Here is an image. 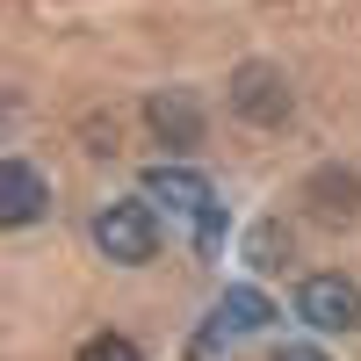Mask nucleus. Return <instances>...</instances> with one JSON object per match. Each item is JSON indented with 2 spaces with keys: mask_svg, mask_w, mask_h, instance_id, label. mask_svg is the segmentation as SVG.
<instances>
[{
  "mask_svg": "<svg viewBox=\"0 0 361 361\" xmlns=\"http://www.w3.org/2000/svg\"><path fill=\"white\" fill-rule=\"evenodd\" d=\"M275 361H325V354H318V347H282Z\"/></svg>",
  "mask_w": 361,
  "mask_h": 361,
  "instance_id": "11",
  "label": "nucleus"
},
{
  "mask_svg": "<svg viewBox=\"0 0 361 361\" xmlns=\"http://www.w3.org/2000/svg\"><path fill=\"white\" fill-rule=\"evenodd\" d=\"M246 253H253V267H282L289 260V224H260L246 238Z\"/></svg>",
  "mask_w": 361,
  "mask_h": 361,
  "instance_id": "9",
  "label": "nucleus"
},
{
  "mask_svg": "<svg viewBox=\"0 0 361 361\" xmlns=\"http://www.w3.org/2000/svg\"><path fill=\"white\" fill-rule=\"evenodd\" d=\"M231 109L246 123H289V80L275 66H238L231 73Z\"/></svg>",
  "mask_w": 361,
  "mask_h": 361,
  "instance_id": "4",
  "label": "nucleus"
},
{
  "mask_svg": "<svg viewBox=\"0 0 361 361\" xmlns=\"http://www.w3.org/2000/svg\"><path fill=\"white\" fill-rule=\"evenodd\" d=\"M145 123H152V137L173 145V152H195L202 145V109H195V94H180V87H159V94L145 102Z\"/></svg>",
  "mask_w": 361,
  "mask_h": 361,
  "instance_id": "5",
  "label": "nucleus"
},
{
  "mask_svg": "<svg viewBox=\"0 0 361 361\" xmlns=\"http://www.w3.org/2000/svg\"><path fill=\"white\" fill-rule=\"evenodd\" d=\"M44 180H37V166L29 159H8L0 166V224H37L44 217Z\"/></svg>",
  "mask_w": 361,
  "mask_h": 361,
  "instance_id": "6",
  "label": "nucleus"
},
{
  "mask_svg": "<svg viewBox=\"0 0 361 361\" xmlns=\"http://www.w3.org/2000/svg\"><path fill=\"white\" fill-rule=\"evenodd\" d=\"M94 246L116 267H145L159 253V217H152V195H116L94 209Z\"/></svg>",
  "mask_w": 361,
  "mask_h": 361,
  "instance_id": "1",
  "label": "nucleus"
},
{
  "mask_svg": "<svg viewBox=\"0 0 361 361\" xmlns=\"http://www.w3.org/2000/svg\"><path fill=\"white\" fill-rule=\"evenodd\" d=\"M145 195L166 202V209H180V217H195L202 246H217L224 217H217V195H209V180H202L195 166H145Z\"/></svg>",
  "mask_w": 361,
  "mask_h": 361,
  "instance_id": "2",
  "label": "nucleus"
},
{
  "mask_svg": "<svg viewBox=\"0 0 361 361\" xmlns=\"http://www.w3.org/2000/svg\"><path fill=\"white\" fill-rule=\"evenodd\" d=\"M304 202L318 209V217H325V224H347V217H354V209H361V180H354L347 166H325V173L311 180V188H304Z\"/></svg>",
  "mask_w": 361,
  "mask_h": 361,
  "instance_id": "7",
  "label": "nucleus"
},
{
  "mask_svg": "<svg viewBox=\"0 0 361 361\" xmlns=\"http://www.w3.org/2000/svg\"><path fill=\"white\" fill-rule=\"evenodd\" d=\"M296 311H304V325H318V333H354L361 325V282L311 275L304 289H296Z\"/></svg>",
  "mask_w": 361,
  "mask_h": 361,
  "instance_id": "3",
  "label": "nucleus"
},
{
  "mask_svg": "<svg viewBox=\"0 0 361 361\" xmlns=\"http://www.w3.org/2000/svg\"><path fill=\"white\" fill-rule=\"evenodd\" d=\"M80 361H145V354H137V340H123V333H102V340L80 347Z\"/></svg>",
  "mask_w": 361,
  "mask_h": 361,
  "instance_id": "10",
  "label": "nucleus"
},
{
  "mask_svg": "<svg viewBox=\"0 0 361 361\" xmlns=\"http://www.w3.org/2000/svg\"><path fill=\"white\" fill-rule=\"evenodd\" d=\"M217 325H231V333H253V325H275V304H267L260 289H224V304H217Z\"/></svg>",
  "mask_w": 361,
  "mask_h": 361,
  "instance_id": "8",
  "label": "nucleus"
}]
</instances>
